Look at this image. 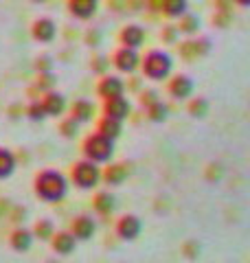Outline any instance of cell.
<instances>
[{
    "mask_svg": "<svg viewBox=\"0 0 250 263\" xmlns=\"http://www.w3.org/2000/svg\"><path fill=\"white\" fill-rule=\"evenodd\" d=\"M68 178L64 174L55 169H44L35 176V182H33V191L40 197L42 202H48V204H55V202H62L66 195H68Z\"/></svg>",
    "mask_w": 250,
    "mask_h": 263,
    "instance_id": "obj_1",
    "label": "cell"
},
{
    "mask_svg": "<svg viewBox=\"0 0 250 263\" xmlns=\"http://www.w3.org/2000/svg\"><path fill=\"white\" fill-rule=\"evenodd\" d=\"M140 66H143V75L152 81H163L171 75L173 70V57L165 51H149L143 60H140Z\"/></svg>",
    "mask_w": 250,
    "mask_h": 263,
    "instance_id": "obj_2",
    "label": "cell"
},
{
    "mask_svg": "<svg viewBox=\"0 0 250 263\" xmlns=\"http://www.w3.org/2000/svg\"><path fill=\"white\" fill-rule=\"evenodd\" d=\"M81 149H83L86 160L97 162V164H105V162H110L114 156V141H110V138H105L101 134H90L86 141H83Z\"/></svg>",
    "mask_w": 250,
    "mask_h": 263,
    "instance_id": "obj_3",
    "label": "cell"
},
{
    "mask_svg": "<svg viewBox=\"0 0 250 263\" xmlns=\"http://www.w3.org/2000/svg\"><path fill=\"white\" fill-rule=\"evenodd\" d=\"M70 182L77 189H81V191L95 189L99 182H101V169H99L97 162L79 160L70 167Z\"/></svg>",
    "mask_w": 250,
    "mask_h": 263,
    "instance_id": "obj_4",
    "label": "cell"
},
{
    "mask_svg": "<svg viewBox=\"0 0 250 263\" xmlns=\"http://www.w3.org/2000/svg\"><path fill=\"white\" fill-rule=\"evenodd\" d=\"M143 233V221L136 215H123L116 221V235L121 237L123 241H134Z\"/></svg>",
    "mask_w": 250,
    "mask_h": 263,
    "instance_id": "obj_5",
    "label": "cell"
},
{
    "mask_svg": "<svg viewBox=\"0 0 250 263\" xmlns=\"http://www.w3.org/2000/svg\"><path fill=\"white\" fill-rule=\"evenodd\" d=\"M114 66L119 68L121 72H134L138 66H140V55L136 48H128V46H121L119 51L114 53L112 57Z\"/></svg>",
    "mask_w": 250,
    "mask_h": 263,
    "instance_id": "obj_6",
    "label": "cell"
},
{
    "mask_svg": "<svg viewBox=\"0 0 250 263\" xmlns=\"http://www.w3.org/2000/svg\"><path fill=\"white\" fill-rule=\"evenodd\" d=\"M130 110L132 105L125 97H112V99H105L103 103V114L110 119H116V121H125L130 117Z\"/></svg>",
    "mask_w": 250,
    "mask_h": 263,
    "instance_id": "obj_7",
    "label": "cell"
},
{
    "mask_svg": "<svg viewBox=\"0 0 250 263\" xmlns=\"http://www.w3.org/2000/svg\"><path fill=\"white\" fill-rule=\"evenodd\" d=\"M97 92H99V97H101L103 101L105 99H112V97H123L125 81L121 77H116V75H105L101 81H99Z\"/></svg>",
    "mask_w": 250,
    "mask_h": 263,
    "instance_id": "obj_8",
    "label": "cell"
},
{
    "mask_svg": "<svg viewBox=\"0 0 250 263\" xmlns=\"http://www.w3.org/2000/svg\"><path fill=\"white\" fill-rule=\"evenodd\" d=\"M95 230H97V224H95V219L90 217V215H79V217H75L73 224H70V235H73L77 241H88L90 237L95 235Z\"/></svg>",
    "mask_w": 250,
    "mask_h": 263,
    "instance_id": "obj_9",
    "label": "cell"
},
{
    "mask_svg": "<svg viewBox=\"0 0 250 263\" xmlns=\"http://www.w3.org/2000/svg\"><path fill=\"white\" fill-rule=\"evenodd\" d=\"M193 90H195V84H193V79H191L189 75H176L169 81V95L173 99H178V101L189 99L191 95H193Z\"/></svg>",
    "mask_w": 250,
    "mask_h": 263,
    "instance_id": "obj_10",
    "label": "cell"
},
{
    "mask_svg": "<svg viewBox=\"0 0 250 263\" xmlns=\"http://www.w3.org/2000/svg\"><path fill=\"white\" fill-rule=\"evenodd\" d=\"M57 35V27H55V22L51 18H40L33 22V37L38 40V42H53Z\"/></svg>",
    "mask_w": 250,
    "mask_h": 263,
    "instance_id": "obj_11",
    "label": "cell"
},
{
    "mask_svg": "<svg viewBox=\"0 0 250 263\" xmlns=\"http://www.w3.org/2000/svg\"><path fill=\"white\" fill-rule=\"evenodd\" d=\"M130 176V167L125 162H114L110 164V167H105V171L101 174V180H105V184L110 186H119L123 184L125 180H128Z\"/></svg>",
    "mask_w": 250,
    "mask_h": 263,
    "instance_id": "obj_12",
    "label": "cell"
},
{
    "mask_svg": "<svg viewBox=\"0 0 250 263\" xmlns=\"http://www.w3.org/2000/svg\"><path fill=\"white\" fill-rule=\"evenodd\" d=\"M68 9L75 18L90 20L99 9V0H68Z\"/></svg>",
    "mask_w": 250,
    "mask_h": 263,
    "instance_id": "obj_13",
    "label": "cell"
},
{
    "mask_svg": "<svg viewBox=\"0 0 250 263\" xmlns=\"http://www.w3.org/2000/svg\"><path fill=\"white\" fill-rule=\"evenodd\" d=\"M42 108H44L46 117H62L64 110H66V97L60 95V92H53V90H48L44 101H42Z\"/></svg>",
    "mask_w": 250,
    "mask_h": 263,
    "instance_id": "obj_14",
    "label": "cell"
},
{
    "mask_svg": "<svg viewBox=\"0 0 250 263\" xmlns=\"http://www.w3.org/2000/svg\"><path fill=\"white\" fill-rule=\"evenodd\" d=\"M121 42H123V46L136 48V51H138V46L145 42V31H143V27H138V24H130V27H125L121 31Z\"/></svg>",
    "mask_w": 250,
    "mask_h": 263,
    "instance_id": "obj_15",
    "label": "cell"
},
{
    "mask_svg": "<svg viewBox=\"0 0 250 263\" xmlns=\"http://www.w3.org/2000/svg\"><path fill=\"white\" fill-rule=\"evenodd\" d=\"M9 241H11V248H13L15 252H27V250H31L33 241H35V237H33L31 230L18 228V230H13V233H11Z\"/></svg>",
    "mask_w": 250,
    "mask_h": 263,
    "instance_id": "obj_16",
    "label": "cell"
},
{
    "mask_svg": "<svg viewBox=\"0 0 250 263\" xmlns=\"http://www.w3.org/2000/svg\"><path fill=\"white\" fill-rule=\"evenodd\" d=\"M51 246H53V250L57 254H62V257H66V254H70L75 250V246H77V239L70 235V230L68 233H57L51 237Z\"/></svg>",
    "mask_w": 250,
    "mask_h": 263,
    "instance_id": "obj_17",
    "label": "cell"
},
{
    "mask_svg": "<svg viewBox=\"0 0 250 263\" xmlns=\"http://www.w3.org/2000/svg\"><path fill=\"white\" fill-rule=\"evenodd\" d=\"M97 134H101L110 141H116L121 134H123V121H116V119H110V117H103L99 121L97 125Z\"/></svg>",
    "mask_w": 250,
    "mask_h": 263,
    "instance_id": "obj_18",
    "label": "cell"
},
{
    "mask_svg": "<svg viewBox=\"0 0 250 263\" xmlns=\"http://www.w3.org/2000/svg\"><path fill=\"white\" fill-rule=\"evenodd\" d=\"M70 117L75 119L81 125V123H88V121H93L95 117V105L86 101V99H79V101H75L73 103V114Z\"/></svg>",
    "mask_w": 250,
    "mask_h": 263,
    "instance_id": "obj_19",
    "label": "cell"
},
{
    "mask_svg": "<svg viewBox=\"0 0 250 263\" xmlns=\"http://www.w3.org/2000/svg\"><path fill=\"white\" fill-rule=\"evenodd\" d=\"M15 167H18V160H15L13 152L7 149V147H0V180L11 178Z\"/></svg>",
    "mask_w": 250,
    "mask_h": 263,
    "instance_id": "obj_20",
    "label": "cell"
},
{
    "mask_svg": "<svg viewBox=\"0 0 250 263\" xmlns=\"http://www.w3.org/2000/svg\"><path fill=\"white\" fill-rule=\"evenodd\" d=\"M160 9L169 18H180L182 13H187L189 3L187 0H160Z\"/></svg>",
    "mask_w": 250,
    "mask_h": 263,
    "instance_id": "obj_21",
    "label": "cell"
},
{
    "mask_svg": "<svg viewBox=\"0 0 250 263\" xmlns=\"http://www.w3.org/2000/svg\"><path fill=\"white\" fill-rule=\"evenodd\" d=\"M93 206L97 213H101V215H110V213L116 209V202H114V195H110L108 191H101V193H97L95 197V202H93Z\"/></svg>",
    "mask_w": 250,
    "mask_h": 263,
    "instance_id": "obj_22",
    "label": "cell"
},
{
    "mask_svg": "<svg viewBox=\"0 0 250 263\" xmlns=\"http://www.w3.org/2000/svg\"><path fill=\"white\" fill-rule=\"evenodd\" d=\"M55 235V226L51 219H40L35 221V226H33V237L40 241H51V237Z\"/></svg>",
    "mask_w": 250,
    "mask_h": 263,
    "instance_id": "obj_23",
    "label": "cell"
},
{
    "mask_svg": "<svg viewBox=\"0 0 250 263\" xmlns=\"http://www.w3.org/2000/svg\"><path fill=\"white\" fill-rule=\"evenodd\" d=\"M167 117H169V108L158 99L156 103H152V105H147V119L149 121H154V123H163V121H167Z\"/></svg>",
    "mask_w": 250,
    "mask_h": 263,
    "instance_id": "obj_24",
    "label": "cell"
},
{
    "mask_svg": "<svg viewBox=\"0 0 250 263\" xmlns=\"http://www.w3.org/2000/svg\"><path fill=\"white\" fill-rule=\"evenodd\" d=\"M208 108H211V103H208V99L204 97H195L193 101L189 103V114L193 119H204L208 114Z\"/></svg>",
    "mask_w": 250,
    "mask_h": 263,
    "instance_id": "obj_25",
    "label": "cell"
},
{
    "mask_svg": "<svg viewBox=\"0 0 250 263\" xmlns=\"http://www.w3.org/2000/svg\"><path fill=\"white\" fill-rule=\"evenodd\" d=\"M200 29V18L198 15H193V13H182L180 15V27H178V31H182V33H195Z\"/></svg>",
    "mask_w": 250,
    "mask_h": 263,
    "instance_id": "obj_26",
    "label": "cell"
},
{
    "mask_svg": "<svg viewBox=\"0 0 250 263\" xmlns=\"http://www.w3.org/2000/svg\"><path fill=\"white\" fill-rule=\"evenodd\" d=\"M60 132H62V136H64V138H75V136H77V132H79V123L75 121L73 117H70V119H66V121L62 123Z\"/></svg>",
    "mask_w": 250,
    "mask_h": 263,
    "instance_id": "obj_27",
    "label": "cell"
},
{
    "mask_svg": "<svg viewBox=\"0 0 250 263\" xmlns=\"http://www.w3.org/2000/svg\"><path fill=\"white\" fill-rule=\"evenodd\" d=\"M27 117H29L31 121H44V119H46V112H44V108H42L40 101H33V103L29 105V110H27Z\"/></svg>",
    "mask_w": 250,
    "mask_h": 263,
    "instance_id": "obj_28",
    "label": "cell"
},
{
    "mask_svg": "<svg viewBox=\"0 0 250 263\" xmlns=\"http://www.w3.org/2000/svg\"><path fill=\"white\" fill-rule=\"evenodd\" d=\"M55 86V75L53 72H40V79H38V88L40 90H51Z\"/></svg>",
    "mask_w": 250,
    "mask_h": 263,
    "instance_id": "obj_29",
    "label": "cell"
},
{
    "mask_svg": "<svg viewBox=\"0 0 250 263\" xmlns=\"http://www.w3.org/2000/svg\"><path fill=\"white\" fill-rule=\"evenodd\" d=\"M38 70L40 72H53V62H51V57H40V60H38Z\"/></svg>",
    "mask_w": 250,
    "mask_h": 263,
    "instance_id": "obj_30",
    "label": "cell"
},
{
    "mask_svg": "<svg viewBox=\"0 0 250 263\" xmlns=\"http://www.w3.org/2000/svg\"><path fill=\"white\" fill-rule=\"evenodd\" d=\"M200 246L195 243V241H189V243H185V254H187V259H198L200 257Z\"/></svg>",
    "mask_w": 250,
    "mask_h": 263,
    "instance_id": "obj_31",
    "label": "cell"
},
{
    "mask_svg": "<svg viewBox=\"0 0 250 263\" xmlns=\"http://www.w3.org/2000/svg\"><path fill=\"white\" fill-rule=\"evenodd\" d=\"M224 174V169H222V164H211V169H208V180H220Z\"/></svg>",
    "mask_w": 250,
    "mask_h": 263,
    "instance_id": "obj_32",
    "label": "cell"
},
{
    "mask_svg": "<svg viewBox=\"0 0 250 263\" xmlns=\"http://www.w3.org/2000/svg\"><path fill=\"white\" fill-rule=\"evenodd\" d=\"M140 101H143V105H152L158 101V95L154 90H147V92H143V99H140Z\"/></svg>",
    "mask_w": 250,
    "mask_h": 263,
    "instance_id": "obj_33",
    "label": "cell"
},
{
    "mask_svg": "<svg viewBox=\"0 0 250 263\" xmlns=\"http://www.w3.org/2000/svg\"><path fill=\"white\" fill-rule=\"evenodd\" d=\"M101 40V33L99 31H88V35H86V42L90 44V46H97V42Z\"/></svg>",
    "mask_w": 250,
    "mask_h": 263,
    "instance_id": "obj_34",
    "label": "cell"
},
{
    "mask_svg": "<svg viewBox=\"0 0 250 263\" xmlns=\"http://www.w3.org/2000/svg\"><path fill=\"white\" fill-rule=\"evenodd\" d=\"M105 68H108V60H105V57H97L95 64H93V70H97V72H103Z\"/></svg>",
    "mask_w": 250,
    "mask_h": 263,
    "instance_id": "obj_35",
    "label": "cell"
},
{
    "mask_svg": "<svg viewBox=\"0 0 250 263\" xmlns=\"http://www.w3.org/2000/svg\"><path fill=\"white\" fill-rule=\"evenodd\" d=\"M176 31H178L176 27H169V29H167V31H165V37H167V40H169V42H171V40H173V37H176Z\"/></svg>",
    "mask_w": 250,
    "mask_h": 263,
    "instance_id": "obj_36",
    "label": "cell"
},
{
    "mask_svg": "<svg viewBox=\"0 0 250 263\" xmlns=\"http://www.w3.org/2000/svg\"><path fill=\"white\" fill-rule=\"evenodd\" d=\"M235 3H237L239 7H248V5H250V0H235Z\"/></svg>",
    "mask_w": 250,
    "mask_h": 263,
    "instance_id": "obj_37",
    "label": "cell"
},
{
    "mask_svg": "<svg viewBox=\"0 0 250 263\" xmlns=\"http://www.w3.org/2000/svg\"><path fill=\"white\" fill-rule=\"evenodd\" d=\"M33 3H46V0H33Z\"/></svg>",
    "mask_w": 250,
    "mask_h": 263,
    "instance_id": "obj_38",
    "label": "cell"
}]
</instances>
